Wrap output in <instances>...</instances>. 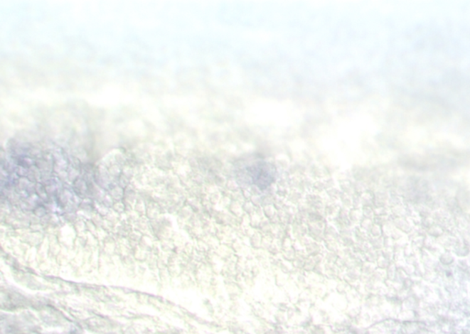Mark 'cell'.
Masks as SVG:
<instances>
[]
</instances>
